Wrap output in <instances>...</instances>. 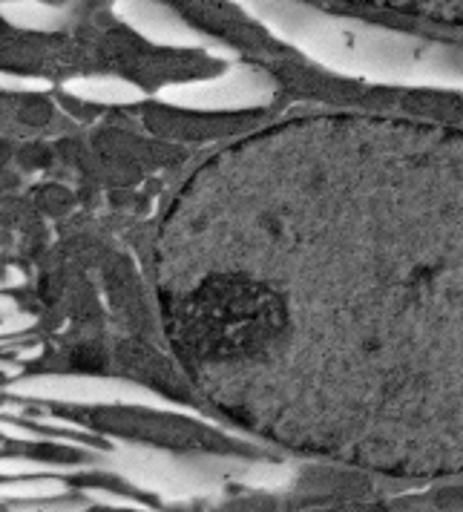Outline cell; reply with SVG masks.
I'll return each mask as SVG.
<instances>
[{"label":"cell","instance_id":"277c9868","mask_svg":"<svg viewBox=\"0 0 463 512\" xmlns=\"http://www.w3.org/2000/svg\"><path fill=\"white\" fill-rule=\"evenodd\" d=\"M400 107L412 116H432V118H461L463 101L458 95L443 93H412L400 101Z\"/></svg>","mask_w":463,"mask_h":512},{"label":"cell","instance_id":"3957f363","mask_svg":"<svg viewBox=\"0 0 463 512\" xmlns=\"http://www.w3.org/2000/svg\"><path fill=\"white\" fill-rule=\"evenodd\" d=\"M121 363H124V369H130L133 374H139L144 377L150 386H156V389H164L167 395H176V397H185V386L176 380V374L170 372L167 366H164L162 360L153 354V351L141 349L136 343H127V346H121Z\"/></svg>","mask_w":463,"mask_h":512},{"label":"cell","instance_id":"7a4b0ae2","mask_svg":"<svg viewBox=\"0 0 463 512\" xmlns=\"http://www.w3.org/2000/svg\"><path fill=\"white\" fill-rule=\"evenodd\" d=\"M147 124L159 136H179V139H213L228 136L242 127L236 118H193V116H150Z\"/></svg>","mask_w":463,"mask_h":512},{"label":"cell","instance_id":"8992f818","mask_svg":"<svg viewBox=\"0 0 463 512\" xmlns=\"http://www.w3.org/2000/svg\"><path fill=\"white\" fill-rule=\"evenodd\" d=\"M75 366H78V369H90V372H95V369L104 366V354H98V351L87 346V349H81L75 354Z\"/></svg>","mask_w":463,"mask_h":512},{"label":"cell","instance_id":"5b68a950","mask_svg":"<svg viewBox=\"0 0 463 512\" xmlns=\"http://www.w3.org/2000/svg\"><path fill=\"white\" fill-rule=\"evenodd\" d=\"M49 104L47 101H41V98H32V101H26L24 110H21V118L24 121H32V124H44L49 118Z\"/></svg>","mask_w":463,"mask_h":512},{"label":"cell","instance_id":"6da1fadb","mask_svg":"<svg viewBox=\"0 0 463 512\" xmlns=\"http://www.w3.org/2000/svg\"><path fill=\"white\" fill-rule=\"evenodd\" d=\"M95 426L130 435L139 441L164 443V446H182V449H233L231 443L210 429L190 423L185 418H170V415H153V412H133V409H98L90 415Z\"/></svg>","mask_w":463,"mask_h":512}]
</instances>
